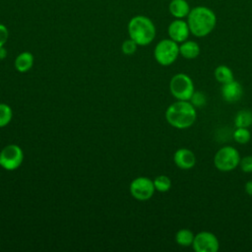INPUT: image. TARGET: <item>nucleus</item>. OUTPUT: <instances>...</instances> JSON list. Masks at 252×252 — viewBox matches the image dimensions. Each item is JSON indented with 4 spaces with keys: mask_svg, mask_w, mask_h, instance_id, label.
<instances>
[{
    "mask_svg": "<svg viewBox=\"0 0 252 252\" xmlns=\"http://www.w3.org/2000/svg\"><path fill=\"white\" fill-rule=\"evenodd\" d=\"M187 23L193 35L204 37L214 31L217 25V16L212 9L198 6L190 10L187 16Z\"/></svg>",
    "mask_w": 252,
    "mask_h": 252,
    "instance_id": "obj_1",
    "label": "nucleus"
},
{
    "mask_svg": "<svg viewBox=\"0 0 252 252\" xmlns=\"http://www.w3.org/2000/svg\"><path fill=\"white\" fill-rule=\"evenodd\" d=\"M197 118L196 107L189 100H177L165 110V119L169 125L176 129L191 127Z\"/></svg>",
    "mask_w": 252,
    "mask_h": 252,
    "instance_id": "obj_2",
    "label": "nucleus"
},
{
    "mask_svg": "<svg viewBox=\"0 0 252 252\" xmlns=\"http://www.w3.org/2000/svg\"><path fill=\"white\" fill-rule=\"evenodd\" d=\"M128 34L138 45L150 44L156 37V27L153 21L143 15L133 17L127 26Z\"/></svg>",
    "mask_w": 252,
    "mask_h": 252,
    "instance_id": "obj_3",
    "label": "nucleus"
},
{
    "mask_svg": "<svg viewBox=\"0 0 252 252\" xmlns=\"http://www.w3.org/2000/svg\"><path fill=\"white\" fill-rule=\"evenodd\" d=\"M179 55V45L170 38L159 40L154 50L156 61L161 66H169L175 62Z\"/></svg>",
    "mask_w": 252,
    "mask_h": 252,
    "instance_id": "obj_4",
    "label": "nucleus"
},
{
    "mask_svg": "<svg viewBox=\"0 0 252 252\" xmlns=\"http://www.w3.org/2000/svg\"><path fill=\"white\" fill-rule=\"evenodd\" d=\"M169 91L177 100H190L195 92L192 79L184 73H178L171 78Z\"/></svg>",
    "mask_w": 252,
    "mask_h": 252,
    "instance_id": "obj_5",
    "label": "nucleus"
},
{
    "mask_svg": "<svg viewBox=\"0 0 252 252\" xmlns=\"http://www.w3.org/2000/svg\"><path fill=\"white\" fill-rule=\"evenodd\" d=\"M240 156L237 150L231 146H224L220 148L215 155L214 164L223 172L231 171L239 165Z\"/></svg>",
    "mask_w": 252,
    "mask_h": 252,
    "instance_id": "obj_6",
    "label": "nucleus"
},
{
    "mask_svg": "<svg viewBox=\"0 0 252 252\" xmlns=\"http://www.w3.org/2000/svg\"><path fill=\"white\" fill-rule=\"evenodd\" d=\"M24 159L23 150L18 145H7L0 152V164L6 170L19 168Z\"/></svg>",
    "mask_w": 252,
    "mask_h": 252,
    "instance_id": "obj_7",
    "label": "nucleus"
},
{
    "mask_svg": "<svg viewBox=\"0 0 252 252\" xmlns=\"http://www.w3.org/2000/svg\"><path fill=\"white\" fill-rule=\"evenodd\" d=\"M156 191L154 181L149 177L140 176L132 180L130 184V193L138 201H147L151 199Z\"/></svg>",
    "mask_w": 252,
    "mask_h": 252,
    "instance_id": "obj_8",
    "label": "nucleus"
},
{
    "mask_svg": "<svg viewBox=\"0 0 252 252\" xmlns=\"http://www.w3.org/2000/svg\"><path fill=\"white\" fill-rule=\"evenodd\" d=\"M192 247L196 252H217L220 242L213 232L200 231L195 235Z\"/></svg>",
    "mask_w": 252,
    "mask_h": 252,
    "instance_id": "obj_9",
    "label": "nucleus"
},
{
    "mask_svg": "<svg viewBox=\"0 0 252 252\" xmlns=\"http://www.w3.org/2000/svg\"><path fill=\"white\" fill-rule=\"evenodd\" d=\"M169 38L177 43H181L188 39L190 32L188 23L182 19H176L172 21L167 29Z\"/></svg>",
    "mask_w": 252,
    "mask_h": 252,
    "instance_id": "obj_10",
    "label": "nucleus"
},
{
    "mask_svg": "<svg viewBox=\"0 0 252 252\" xmlns=\"http://www.w3.org/2000/svg\"><path fill=\"white\" fill-rule=\"evenodd\" d=\"M173 161L176 166L181 169H191L196 164V156L191 150L187 148H180L174 153Z\"/></svg>",
    "mask_w": 252,
    "mask_h": 252,
    "instance_id": "obj_11",
    "label": "nucleus"
},
{
    "mask_svg": "<svg viewBox=\"0 0 252 252\" xmlns=\"http://www.w3.org/2000/svg\"><path fill=\"white\" fill-rule=\"evenodd\" d=\"M222 98L228 103H234L238 101L243 94V88L241 84L235 80L223 84L220 90Z\"/></svg>",
    "mask_w": 252,
    "mask_h": 252,
    "instance_id": "obj_12",
    "label": "nucleus"
},
{
    "mask_svg": "<svg viewBox=\"0 0 252 252\" xmlns=\"http://www.w3.org/2000/svg\"><path fill=\"white\" fill-rule=\"evenodd\" d=\"M168 10L175 19H183L188 16L191 9L186 0H171L168 5Z\"/></svg>",
    "mask_w": 252,
    "mask_h": 252,
    "instance_id": "obj_13",
    "label": "nucleus"
},
{
    "mask_svg": "<svg viewBox=\"0 0 252 252\" xmlns=\"http://www.w3.org/2000/svg\"><path fill=\"white\" fill-rule=\"evenodd\" d=\"M200 54V46L194 40H185L179 45V55L186 59H195Z\"/></svg>",
    "mask_w": 252,
    "mask_h": 252,
    "instance_id": "obj_14",
    "label": "nucleus"
},
{
    "mask_svg": "<svg viewBox=\"0 0 252 252\" xmlns=\"http://www.w3.org/2000/svg\"><path fill=\"white\" fill-rule=\"evenodd\" d=\"M14 65L18 72L26 73L33 65V55L29 51H24L16 57Z\"/></svg>",
    "mask_w": 252,
    "mask_h": 252,
    "instance_id": "obj_15",
    "label": "nucleus"
},
{
    "mask_svg": "<svg viewBox=\"0 0 252 252\" xmlns=\"http://www.w3.org/2000/svg\"><path fill=\"white\" fill-rule=\"evenodd\" d=\"M214 76L216 80L221 85L229 83L234 80V75L232 70L226 65L218 66L214 71Z\"/></svg>",
    "mask_w": 252,
    "mask_h": 252,
    "instance_id": "obj_16",
    "label": "nucleus"
},
{
    "mask_svg": "<svg viewBox=\"0 0 252 252\" xmlns=\"http://www.w3.org/2000/svg\"><path fill=\"white\" fill-rule=\"evenodd\" d=\"M195 235L193 232L187 228H181L179 229L175 234V241L178 245L183 247H188L193 244Z\"/></svg>",
    "mask_w": 252,
    "mask_h": 252,
    "instance_id": "obj_17",
    "label": "nucleus"
},
{
    "mask_svg": "<svg viewBox=\"0 0 252 252\" xmlns=\"http://www.w3.org/2000/svg\"><path fill=\"white\" fill-rule=\"evenodd\" d=\"M235 127L248 128L252 125V112L247 109L239 110L234 117Z\"/></svg>",
    "mask_w": 252,
    "mask_h": 252,
    "instance_id": "obj_18",
    "label": "nucleus"
},
{
    "mask_svg": "<svg viewBox=\"0 0 252 252\" xmlns=\"http://www.w3.org/2000/svg\"><path fill=\"white\" fill-rule=\"evenodd\" d=\"M153 181L156 190L158 192H167L171 188V180L166 175H158Z\"/></svg>",
    "mask_w": 252,
    "mask_h": 252,
    "instance_id": "obj_19",
    "label": "nucleus"
},
{
    "mask_svg": "<svg viewBox=\"0 0 252 252\" xmlns=\"http://www.w3.org/2000/svg\"><path fill=\"white\" fill-rule=\"evenodd\" d=\"M233 139L238 144H247L251 139V133L248 128L244 127H236V129L232 133Z\"/></svg>",
    "mask_w": 252,
    "mask_h": 252,
    "instance_id": "obj_20",
    "label": "nucleus"
},
{
    "mask_svg": "<svg viewBox=\"0 0 252 252\" xmlns=\"http://www.w3.org/2000/svg\"><path fill=\"white\" fill-rule=\"evenodd\" d=\"M13 117L12 108L6 103H0V128L7 126Z\"/></svg>",
    "mask_w": 252,
    "mask_h": 252,
    "instance_id": "obj_21",
    "label": "nucleus"
},
{
    "mask_svg": "<svg viewBox=\"0 0 252 252\" xmlns=\"http://www.w3.org/2000/svg\"><path fill=\"white\" fill-rule=\"evenodd\" d=\"M137 47H138V44L133 39L129 38V39H126L123 41V43L121 45V50L126 55H132L136 52Z\"/></svg>",
    "mask_w": 252,
    "mask_h": 252,
    "instance_id": "obj_22",
    "label": "nucleus"
},
{
    "mask_svg": "<svg viewBox=\"0 0 252 252\" xmlns=\"http://www.w3.org/2000/svg\"><path fill=\"white\" fill-rule=\"evenodd\" d=\"M195 107H202L206 104V95L204 93L197 91L194 92L190 100H189Z\"/></svg>",
    "mask_w": 252,
    "mask_h": 252,
    "instance_id": "obj_23",
    "label": "nucleus"
},
{
    "mask_svg": "<svg viewBox=\"0 0 252 252\" xmlns=\"http://www.w3.org/2000/svg\"><path fill=\"white\" fill-rule=\"evenodd\" d=\"M239 166L243 172L251 173L252 172V156H246L240 158Z\"/></svg>",
    "mask_w": 252,
    "mask_h": 252,
    "instance_id": "obj_24",
    "label": "nucleus"
},
{
    "mask_svg": "<svg viewBox=\"0 0 252 252\" xmlns=\"http://www.w3.org/2000/svg\"><path fill=\"white\" fill-rule=\"evenodd\" d=\"M9 37V31L7 27L3 24H0V47H3L7 42Z\"/></svg>",
    "mask_w": 252,
    "mask_h": 252,
    "instance_id": "obj_25",
    "label": "nucleus"
},
{
    "mask_svg": "<svg viewBox=\"0 0 252 252\" xmlns=\"http://www.w3.org/2000/svg\"><path fill=\"white\" fill-rule=\"evenodd\" d=\"M244 190L245 192L249 195L252 196V180H248L245 185H244Z\"/></svg>",
    "mask_w": 252,
    "mask_h": 252,
    "instance_id": "obj_26",
    "label": "nucleus"
},
{
    "mask_svg": "<svg viewBox=\"0 0 252 252\" xmlns=\"http://www.w3.org/2000/svg\"><path fill=\"white\" fill-rule=\"evenodd\" d=\"M7 56V50L4 47H0V60L6 58Z\"/></svg>",
    "mask_w": 252,
    "mask_h": 252,
    "instance_id": "obj_27",
    "label": "nucleus"
},
{
    "mask_svg": "<svg viewBox=\"0 0 252 252\" xmlns=\"http://www.w3.org/2000/svg\"><path fill=\"white\" fill-rule=\"evenodd\" d=\"M0 166H1V164H0Z\"/></svg>",
    "mask_w": 252,
    "mask_h": 252,
    "instance_id": "obj_28",
    "label": "nucleus"
}]
</instances>
